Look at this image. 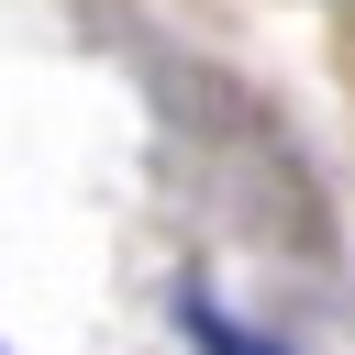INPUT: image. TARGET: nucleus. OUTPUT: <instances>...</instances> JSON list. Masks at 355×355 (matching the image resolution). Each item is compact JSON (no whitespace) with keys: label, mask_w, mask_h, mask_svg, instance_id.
Masks as SVG:
<instances>
[{"label":"nucleus","mask_w":355,"mask_h":355,"mask_svg":"<svg viewBox=\"0 0 355 355\" xmlns=\"http://www.w3.org/2000/svg\"><path fill=\"white\" fill-rule=\"evenodd\" d=\"M189 333H200V355H266V344H244V333H233L211 300H189Z\"/></svg>","instance_id":"1"}]
</instances>
